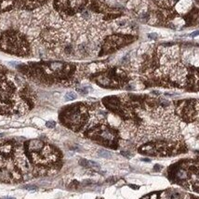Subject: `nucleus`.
I'll return each mask as SVG.
<instances>
[{"label":"nucleus","instance_id":"2","mask_svg":"<svg viewBox=\"0 0 199 199\" xmlns=\"http://www.w3.org/2000/svg\"><path fill=\"white\" fill-rule=\"evenodd\" d=\"M80 165L84 167H87V169H100V166L98 163L94 161H90V160H86V159H82L80 160Z\"/></svg>","mask_w":199,"mask_h":199},{"label":"nucleus","instance_id":"3","mask_svg":"<svg viewBox=\"0 0 199 199\" xmlns=\"http://www.w3.org/2000/svg\"><path fill=\"white\" fill-rule=\"evenodd\" d=\"M98 154L100 156H102V157L104 158H111L112 157V155L110 152H108L107 150H104V149H101L98 151Z\"/></svg>","mask_w":199,"mask_h":199},{"label":"nucleus","instance_id":"7","mask_svg":"<svg viewBox=\"0 0 199 199\" xmlns=\"http://www.w3.org/2000/svg\"><path fill=\"white\" fill-rule=\"evenodd\" d=\"M197 40H198V41H199V37H198V38H197Z\"/></svg>","mask_w":199,"mask_h":199},{"label":"nucleus","instance_id":"6","mask_svg":"<svg viewBox=\"0 0 199 199\" xmlns=\"http://www.w3.org/2000/svg\"><path fill=\"white\" fill-rule=\"evenodd\" d=\"M2 199H15V198H13V197H4Z\"/></svg>","mask_w":199,"mask_h":199},{"label":"nucleus","instance_id":"4","mask_svg":"<svg viewBox=\"0 0 199 199\" xmlns=\"http://www.w3.org/2000/svg\"><path fill=\"white\" fill-rule=\"evenodd\" d=\"M76 94L75 93V92H72V91H70V92H67L66 94H65V97H64V99H65V101H74V100H76Z\"/></svg>","mask_w":199,"mask_h":199},{"label":"nucleus","instance_id":"1","mask_svg":"<svg viewBox=\"0 0 199 199\" xmlns=\"http://www.w3.org/2000/svg\"><path fill=\"white\" fill-rule=\"evenodd\" d=\"M0 49L9 53L24 55L29 49L24 36L16 31H7L0 38Z\"/></svg>","mask_w":199,"mask_h":199},{"label":"nucleus","instance_id":"5","mask_svg":"<svg viewBox=\"0 0 199 199\" xmlns=\"http://www.w3.org/2000/svg\"><path fill=\"white\" fill-rule=\"evenodd\" d=\"M24 189H28V190H35L36 189L35 186H33V185H26V186H23Z\"/></svg>","mask_w":199,"mask_h":199}]
</instances>
